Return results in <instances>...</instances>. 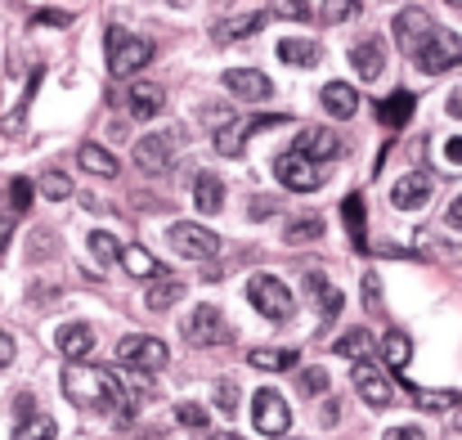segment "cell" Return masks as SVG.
<instances>
[{"label": "cell", "instance_id": "e575fe53", "mask_svg": "<svg viewBox=\"0 0 462 440\" xmlns=\"http://www.w3.org/2000/svg\"><path fill=\"white\" fill-rule=\"evenodd\" d=\"M418 405H422L427 414H445V409H458L462 400L454 391H418Z\"/></svg>", "mask_w": 462, "mask_h": 440}, {"label": "cell", "instance_id": "c3c4849f", "mask_svg": "<svg viewBox=\"0 0 462 440\" xmlns=\"http://www.w3.org/2000/svg\"><path fill=\"white\" fill-rule=\"evenodd\" d=\"M274 207H279L274 198H256V202H252V216H270Z\"/></svg>", "mask_w": 462, "mask_h": 440}, {"label": "cell", "instance_id": "ee69618b", "mask_svg": "<svg viewBox=\"0 0 462 440\" xmlns=\"http://www.w3.org/2000/svg\"><path fill=\"white\" fill-rule=\"evenodd\" d=\"M279 9H283V18H314L306 0H279Z\"/></svg>", "mask_w": 462, "mask_h": 440}, {"label": "cell", "instance_id": "f1b7e54d", "mask_svg": "<svg viewBox=\"0 0 462 440\" xmlns=\"http://www.w3.org/2000/svg\"><path fill=\"white\" fill-rule=\"evenodd\" d=\"M368 346H373L368 328H350V332H341V337H337V355H346V360H364V355H368Z\"/></svg>", "mask_w": 462, "mask_h": 440}, {"label": "cell", "instance_id": "db71d44e", "mask_svg": "<svg viewBox=\"0 0 462 440\" xmlns=\"http://www.w3.org/2000/svg\"><path fill=\"white\" fill-rule=\"evenodd\" d=\"M207 440H243L238 432H216V436H207Z\"/></svg>", "mask_w": 462, "mask_h": 440}, {"label": "cell", "instance_id": "30bf717a", "mask_svg": "<svg viewBox=\"0 0 462 440\" xmlns=\"http://www.w3.org/2000/svg\"><path fill=\"white\" fill-rule=\"evenodd\" d=\"M436 32V23L427 18V9H418V5H409L404 14H395V41H400V50L413 59L418 50H422V41Z\"/></svg>", "mask_w": 462, "mask_h": 440}, {"label": "cell", "instance_id": "7a4b0ae2", "mask_svg": "<svg viewBox=\"0 0 462 440\" xmlns=\"http://www.w3.org/2000/svg\"><path fill=\"white\" fill-rule=\"evenodd\" d=\"M104 45H108V72L113 77H135L153 59V41H144V36H135L126 27H108Z\"/></svg>", "mask_w": 462, "mask_h": 440}, {"label": "cell", "instance_id": "4316f807", "mask_svg": "<svg viewBox=\"0 0 462 440\" xmlns=\"http://www.w3.org/2000/svg\"><path fill=\"white\" fill-rule=\"evenodd\" d=\"M14 440H54V418L50 414H32V418H18Z\"/></svg>", "mask_w": 462, "mask_h": 440}, {"label": "cell", "instance_id": "8992f818", "mask_svg": "<svg viewBox=\"0 0 462 440\" xmlns=\"http://www.w3.org/2000/svg\"><path fill=\"white\" fill-rule=\"evenodd\" d=\"M184 337H189L193 346H220V342H229L234 332H229L225 310H220V305H211V301H202V305L184 319Z\"/></svg>", "mask_w": 462, "mask_h": 440}, {"label": "cell", "instance_id": "d4e9b609", "mask_svg": "<svg viewBox=\"0 0 462 440\" xmlns=\"http://www.w3.org/2000/svg\"><path fill=\"white\" fill-rule=\"evenodd\" d=\"M377 117H382L391 131H400V126L413 117V95H409V90H395L391 99H382V104H377Z\"/></svg>", "mask_w": 462, "mask_h": 440}, {"label": "cell", "instance_id": "ba28073f", "mask_svg": "<svg viewBox=\"0 0 462 440\" xmlns=\"http://www.w3.org/2000/svg\"><path fill=\"white\" fill-rule=\"evenodd\" d=\"M117 360L131 369V373H157L166 360H171V351H166V342H157V337H122L117 342Z\"/></svg>", "mask_w": 462, "mask_h": 440}, {"label": "cell", "instance_id": "681fc988", "mask_svg": "<svg viewBox=\"0 0 462 440\" xmlns=\"http://www.w3.org/2000/svg\"><path fill=\"white\" fill-rule=\"evenodd\" d=\"M445 153H449V162H458L462 166V136H454V140L445 145Z\"/></svg>", "mask_w": 462, "mask_h": 440}, {"label": "cell", "instance_id": "cb8c5ba5", "mask_svg": "<svg viewBox=\"0 0 462 440\" xmlns=\"http://www.w3.org/2000/svg\"><path fill=\"white\" fill-rule=\"evenodd\" d=\"M247 364L252 369H261V373H283V369H297V351H270V346H256V351H247Z\"/></svg>", "mask_w": 462, "mask_h": 440}, {"label": "cell", "instance_id": "9c48e42d", "mask_svg": "<svg viewBox=\"0 0 462 440\" xmlns=\"http://www.w3.org/2000/svg\"><path fill=\"white\" fill-rule=\"evenodd\" d=\"M279 180H283V189H292V193H310V189H319L323 184V166L319 162H310V157H301V153H283L279 157Z\"/></svg>", "mask_w": 462, "mask_h": 440}, {"label": "cell", "instance_id": "3957f363", "mask_svg": "<svg viewBox=\"0 0 462 440\" xmlns=\"http://www.w3.org/2000/svg\"><path fill=\"white\" fill-rule=\"evenodd\" d=\"M166 243H171L175 257H184V261H211V257L220 252V239H216L207 225H198V220H175V225L166 229Z\"/></svg>", "mask_w": 462, "mask_h": 440}, {"label": "cell", "instance_id": "d6a6232c", "mask_svg": "<svg viewBox=\"0 0 462 440\" xmlns=\"http://www.w3.org/2000/svg\"><path fill=\"white\" fill-rule=\"evenodd\" d=\"M36 189H41V193H45L50 202H63V198H72V193H77V189H72V180H68L63 171H45Z\"/></svg>", "mask_w": 462, "mask_h": 440}, {"label": "cell", "instance_id": "ab89813d", "mask_svg": "<svg viewBox=\"0 0 462 440\" xmlns=\"http://www.w3.org/2000/svg\"><path fill=\"white\" fill-rule=\"evenodd\" d=\"M364 310L368 314L382 310V284H377V275H364Z\"/></svg>", "mask_w": 462, "mask_h": 440}, {"label": "cell", "instance_id": "9a60e30c", "mask_svg": "<svg viewBox=\"0 0 462 440\" xmlns=\"http://www.w3.org/2000/svg\"><path fill=\"white\" fill-rule=\"evenodd\" d=\"M350 63H355V72H359L364 81H377L382 68H386V45H382V36H364L359 45H350Z\"/></svg>", "mask_w": 462, "mask_h": 440}, {"label": "cell", "instance_id": "f5cc1de1", "mask_svg": "<svg viewBox=\"0 0 462 440\" xmlns=\"http://www.w3.org/2000/svg\"><path fill=\"white\" fill-rule=\"evenodd\" d=\"M449 113H454V117H458V122H462V86H458V90H454V95H449Z\"/></svg>", "mask_w": 462, "mask_h": 440}, {"label": "cell", "instance_id": "f907efd6", "mask_svg": "<svg viewBox=\"0 0 462 440\" xmlns=\"http://www.w3.org/2000/svg\"><path fill=\"white\" fill-rule=\"evenodd\" d=\"M445 220H449V229H462V198L449 207V216H445Z\"/></svg>", "mask_w": 462, "mask_h": 440}, {"label": "cell", "instance_id": "4dcf8cb0", "mask_svg": "<svg viewBox=\"0 0 462 440\" xmlns=\"http://www.w3.org/2000/svg\"><path fill=\"white\" fill-rule=\"evenodd\" d=\"M122 266H126L135 279H157V261H153V252H144V248H126V252H122Z\"/></svg>", "mask_w": 462, "mask_h": 440}, {"label": "cell", "instance_id": "d6986e66", "mask_svg": "<svg viewBox=\"0 0 462 440\" xmlns=\"http://www.w3.org/2000/svg\"><path fill=\"white\" fill-rule=\"evenodd\" d=\"M193 202H198L202 216H216V211L225 207V180L211 175V171H198V180H193Z\"/></svg>", "mask_w": 462, "mask_h": 440}, {"label": "cell", "instance_id": "277c9868", "mask_svg": "<svg viewBox=\"0 0 462 440\" xmlns=\"http://www.w3.org/2000/svg\"><path fill=\"white\" fill-rule=\"evenodd\" d=\"M247 301L265 314V319H292V310H297V301H292V288L283 284V279H274V275H256L252 284H247Z\"/></svg>", "mask_w": 462, "mask_h": 440}, {"label": "cell", "instance_id": "7bdbcfd3", "mask_svg": "<svg viewBox=\"0 0 462 440\" xmlns=\"http://www.w3.org/2000/svg\"><path fill=\"white\" fill-rule=\"evenodd\" d=\"M341 301H346V296L337 293V288H328V293H323V323H332V319L341 314Z\"/></svg>", "mask_w": 462, "mask_h": 440}, {"label": "cell", "instance_id": "e0dca14e", "mask_svg": "<svg viewBox=\"0 0 462 440\" xmlns=\"http://www.w3.org/2000/svg\"><path fill=\"white\" fill-rule=\"evenodd\" d=\"M135 166L149 171V175H166V171H171V136H166V131H162V136H144V140L135 145Z\"/></svg>", "mask_w": 462, "mask_h": 440}, {"label": "cell", "instance_id": "2e32d148", "mask_svg": "<svg viewBox=\"0 0 462 440\" xmlns=\"http://www.w3.org/2000/svg\"><path fill=\"white\" fill-rule=\"evenodd\" d=\"M292 153H301V157H310V162H328V157L341 153V140H337V131H328V126H310V131L297 136Z\"/></svg>", "mask_w": 462, "mask_h": 440}, {"label": "cell", "instance_id": "60d3db41", "mask_svg": "<svg viewBox=\"0 0 462 440\" xmlns=\"http://www.w3.org/2000/svg\"><path fill=\"white\" fill-rule=\"evenodd\" d=\"M9 202H14V211H27L32 207V180H14L9 184Z\"/></svg>", "mask_w": 462, "mask_h": 440}, {"label": "cell", "instance_id": "836d02e7", "mask_svg": "<svg viewBox=\"0 0 462 440\" xmlns=\"http://www.w3.org/2000/svg\"><path fill=\"white\" fill-rule=\"evenodd\" d=\"M341 216H346V225H350V239L364 248V198H359V193L346 198V202H341Z\"/></svg>", "mask_w": 462, "mask_h": 440}, {"label": "cell", "instance_id": "83f0119b", "mask_svg": "<svg viewBox=\"0 0 462 440\" xmlns=\"http://www.w3.org/2000/svg\"><path fill=\"white\" fill-rule=\"evenodd\" d=\"M382 360H386L391 369H404V364L413 360L409 337H404V332H386V337H382Z\"/></svg>", "mask_w": 462, "mask_h": 440}, {"label": "cell", "instance_id": "7402d4cb", "mask_svg": "<svg viewBox=\"0 0 462 440\" xmlns=\"http://www.w3.org/2000/svg\"><path fill=\"white\" fill-rule=\"evenodd\" d=\"M162 86H149V81H140V86H131V95H126V108L140 117V122H149V117H157L162 113Z\"/></svg>", "mask_w": 462, "mask_h": 440}, {"label": "cell", "instance_id": "f546056e", "mask_svg": "<svg viewBox=\"0 0 462 440\" xmlns=\"http://www.w3.org/2000/svg\"><path fill=\"white\" fill-rule=\"evenodd\" d=\"M319 234H323V220H319V216H301V220H292V225L283 229V243L301 248V243H314Z\"/></svg>", "mask_w": 462, "mask_h": 440}, {"label": "cell", "instance_id": "11a10c76", "mask_svg": "<svg viewBox=\"0 0 462 440\" xmlns=\"http://www.w3.org/2000/svg\"><path fill=\"white\" fill-rule=\"evenodd\" d=\"M449 427H454V432L462 436V405H458V414H454V423H449Z\"/></svg>", "mask_w": 462, "mask_h": 440}, {"label": "cell", "instance_id": "b9f144b4", "mask_svg": "<svg viewBox=\"0 0 462 440\" xmlns=\"http://www.w3.org/2000/svg\"><path fill=\"white\" fill-rule=\"evenodd\" d=\"M328 288H332V284H328V275H323V270H306V293L314 296V301L328 293Z\"/></svg>", "mask_w": 462, "mask_h": 440}, {"label": "cell", "instance_id": "d590c367", "mask_svg": "<svg viewBox=\"0 0 462 440\" xmlns=\"http://www.w3.org/2000/svg\"><path fill=\"white\" fill-rule=\"evenodd\" d=\"M350 14H359V0H323V9H319L323 23H346Z\"/></svg>", "mask_w": 462, "mask_h": 440}, {"label": "cell", "instance_id": "74e56055", "mask_svg": "<svg viewBox=\"0 0 462 440\" xmlns=\"http://www.w3.org/2000/svg\"><path fill=\"white\" fill-rule=\"evenodd\" d=\"M175 418H180L184 427H207V423H211V414H207L202 405H193V400H184V405H175Z\"/></svg>", "mask_w": 462, "mask_h": 440}, {"label": "cell", "instance_id": "44dd1931", "mask_svg": "<svg viewBox=\"0 0 462 440\" xmlns=\"http://www.w3.org/2000/svg\"><path fill=\"white\" fill-rule=\"evenodd\" d=\"M77 162H81V171L104 175V180H113V175L122 171V162H117V157H113L104 145H81V148H77Z\"/></svg>", "mask_w": 462, "mask_h": 440}, {"label": "cell", "instance_id": "1f68e13d", "mask_svg": "<svg viewBox=\"0 0 462 440\" xmlns=\"http://www.w3.org/2000/svg\"><path fill=\"white\" fill-rule=\"evenodd\" d=\"M90 252H95V261H99V266L122 261V243H117L108 229H95V234H90Z\"/></svg>", "mask_w": 462, "mask_h": 440}, {"label": "cell", "instance_id": "6f0895ef", "mask_svg": "<svg viewBox=\"0 0 462 440\" xmlns=\"http://www.w3.org/2000/svg\"><path fill=\"white\" fill-rule=\"evenodd\" d=\"M445 5H454V9H462V0H445Z\"/></svg>", "mask_w": 462, "mask_h": 440}, {"label": "cell", "instance_id": "816d5d0a", "mask_svg": "<svg viewBox=\"0 0 462 440\" xmlns=\"http://www.w3.org/2000/svg\"><path fill=\"white\" fill-rule=\"evenodd\" d=\"M9 239H14V225H9V220H0V257H5V248H9Z\"/></svg>", "mask_w": 462, "mask_h": 440}, {"label": "cell", "instance_id": "ac0fdd59", "mask_svg": "<svg viewBox=\"0 0 462 440\" xmlns=\"http://www.w3.org/2000/svg\"><path fill=\"white\" fill-rule=\"evenodd\" d=\"M54 346L63 351V360L81 364V360L95 351V328H90V323H63L59 337H54Z\"/></svg>", "mask_w": 462, "mask_h": 440}, {"label": "cell", "instance_id": "603a6c76", "mask_svg": "<svg viewBox=\"0 0 462 440\" xmlns=\"http://www.w3.org/2000/svg\"><path fill=\"white\" fill-rule=\"evenodd\" d=\"M274 54H279L283 63H292V68H314V63L323 59V50H319L314 41H301V36H292V41H279V45H274Z\"/></svg>", "mask_w": 462, "mask_h": 440}, {"label": "cell", "instance_id": "6da1fadb", "mask_svg": "<svg viewBox=\"0 0 462 440\" xmlns=\"http://www.w3.org/2000/svg\"><path fill=\"white\" fill-rule=\"evenodd\" d=\"M63 396L77 405V409H122V418H131V400H126V387L113 369H95V364H68L63 373Z\"/></svg>", "mask_w": 462, "mask_h": 440}, {"label": "cell", "instance_id": "ffe728a7", "mask_svg": "<svg viewBox=\"0 0 462 440\" xmlns=\"http://www.w3.org/2000/svg\"><path fill=\"white\" fill-rule=\"evenodd\" d=\"M319 99H323V108H328L332 117H355V108H359V95H355V86H346V81H328Z\"/></svg>", "mask_w": 462, "mask_h": 440}, {"label": "cell", "instance_id": "8d00e7d4", "mask_svg": "<svg viewBox=\"0 0 462 440\" xmlns=\"http://www.w3.org/2000/svg\"><path fill=\"white\" fill-rule=\"evenodd\" d=\"M297 387H301L306 396H323V391H328V373H323L319 364H314V369H301V373H297Z\"/></svg>", "mask_w": 462, "mask_h": 440}, {"label": "cell", "instance_id": "52a82bcc", "mask_svg": "<svg viewBox=\"0 0 462 440\" xmlns=\"http://www.w3.org/2000/svg\"><path fill=\"white\" fill-rule=\"evenodd\" d=\"M252 423H256V432H265V436H288L292 409H288V400H283L274 387H261V391L252 396Z\"/></svg>", "mask_w": 462, "mask_h": 440}, {"label": "cell", "instance_id": "f6af8a7d", "mask_svg": "<svg viewBox=\"0 0 462 440\" xmlns=\"http://www.w3.org/2000/svg\"><path fill=\"white\" fill-rule=\"evenodd\" d=\"M36 23H45V27H68V23H72V14H63V9H41V14H36Z\"/></svg>", "mask_w": 462, "mask_h": 440}, {"label": "cell", "instance_id": "4fadbf2b", "mask_svg": "<svg viewBox=\"0 0 462 440\" xmlns=\"http://www.w3.org/2000/svg\"><path fill=\"white\" fill-rule=\"evenodd\" d=\"M265 23H270V14H265V9H256V14H225V18H216V23H211V41H216V45H229V41H238V36L261 32Z\"/></svg>", "mask_w": 462, "mask_h": 440}, {"label": "cell", "instance_id": "5b68a950", "mask_svg": "<svg viewBox=\"0 0 462 440\" xmlns=\"http://www.w3.org/2000/svg\"><path fill=\"white\" fill-rule=\"evenodd\" d=\"M413 63H418V68H422L427 77L458 68V63H462V36L445 32V27H436V32H431V36L422 41V50L413 54Z\"/></svg>", "mask_w": 462, "mask_h": 440}, {"label": "cell", "instance_id": "bcb514c9", "mask_svg": "<svg viewBox=\"0 0 462 440\" xmlns=\"http://www.w3.org/2000/svg\"><path fill=\"white\" fill-rule=\"evenodd\" d=\"M9 364H14V337L0 328V369H9Z\"/></svg>", "mask_w": 462, "mask_h": 440}, {"label": "cell", "instance_id": "7c38bea8", "mask_svg": "<svg viewBox=\"0 0 462 440\" xmlns=\"http://www.w3.org/2000/svg\"><path fill=\"white\" fill-rule=\"evenodd\" d=\"M427 198H431V175L427 171H409L391 184V207H400V211H418V207H427Z\"/></svg>", "mask_w": 462, "mask_h": 440}, {"label": "cell", "instance_id": "5bb4252c", "mask_svg": "<svg viewBox=\"0 0 462 440\" xmlns=\"http://www.w3.org/2000/svg\"><path fill=\"white\" fill-rule=\"evenodd\" d=\"M355 391L364 396V405H373V409H386L391 405V378L377 369V364H359L355 369Z\"/></svg>", "mask_w": 462, "mask_h": 440}, {"label": "cell", "instance_id": "8fae6325", "mask_svg": "<svg viewBox=\"0 0 462 440\" xmlns=\"http://www.w3.org/2000/svg\"><path fill=\"white\" fill-rule=\"evenodd\" d=\"M220 86H225L229 95L247 99V104H265V99L274 95L270 77H265V72H256V68H229V72L220 77Z\"/></svg>", "mask_w": 462, "mask_h": 440}, {"label": "cell", "instance_id": "9f6ffc18", "mask_svg": "<svg viewBox=\"0 0 462 440\" xmlns=\"http://www.w3.org/2000/svg\"><path fill=\"white\" fill-rule=\"evenodd\" d=\"M166 5H175V9H189V5H193V0H166Z\"/></svg>", "mask_w": 462, "mask_h": 440}, {"label": "cell", "instance_id": "7dc6e473", "mask_svg": "<svg viewBox=\"0 0 462 440\" xmlns=\"http://www.w3.org/2000/svg\"><path fill=\"white\" fill-rule=\"evenodd\" d=\"M386 440H422V432H418V427H391Z\"/></svg>", "mask_w": 462, "mask_h": 440}, {"label": "cell", "instance_id": "484cf974", "mask_svg": "<svg viewBox=\"0 0 462 440\" xmlns=\"http://www.w3.org/2000/svg\"><path fill=\"white\" fill-rule=\"evenodd\" d=\"M180 296H184V284H180L175 275H157L153 288L144 293V301H149V310H171Z\"/></svg>", "mask_w": 462, "mask_h": 440}, {"label": "cell", "instance_id": "f35d334b", "mask_svg": "<svg viewBox=\"0 0 462 440\" xmlns=\"http://www.w3.org/2000/svg\"><path fill=\"white\" fill-rule=\"evenodd\" d=\"M216 409L220 414H238V387L234 382H216Z\"/></svg>", "mask_w": 462, "mask_h": 440}]
</instances>
